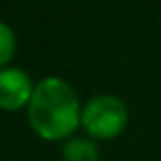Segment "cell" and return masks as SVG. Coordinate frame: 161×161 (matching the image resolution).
Listing matches in <instances>:
<instances>
[{"instance_id":"cell-5","label":"cell","mask_w":161,"mask_h":161,"mask_svg":"<svg viewBox=\"0 0 161 161\" xmlns=\"http://www.w3.org/2000/svg\"><path fill=\"white\" fill-rule=\"evenodd\" d=\"M16 53V35L6 23L0 20V69L8 67Z\"/></svg>"},{"instance_id":"cell-2","label":"cell","mask_w":161,"mask_h":161,"mask_svg":"<svg viewBox=\"0 0 161 161\" xmlns=\"http://www.w3.org/2000/svg\"><path fill=\"white\" fill-rule=\"evenodd\" d=\"M129 125V106L114 94L92 96L82 106V129L94 141L116 139Z\"/></svg>"},{"instance_id":"cell-4","label":"cell","mask_w":161,"mask_h":161,"mask_svg":"<svg viewBox=\"0 0 161 161\" xmlns=\"http://www.w3.org/2000/svg\"><path fill=\"white\" fill-rule=\"evenodd\" d=\"M63 161H100V149L90 137H69L61 145Z\"/></svg>"},{"instance_id":"cell-3","label":"cell","mask_w":161,"mask_h":161,"mask_svg":"<svg viewBox=\"0 0 161 161\" xmlns=\"http://www.w3.org/2000/svg\"><path fill=\"white\" fill-rule=\"evenodd\" d=\"M33 84L31 75L20 67H2L0 69V108L14 112V110L27 108L31 102Z\"/></svg>"},{"instance_id":"cell-1","label":"cell","mask_w":161,"mask_h":161,"mask_svg":"<svg viewBox=\"0 0 161 161\" xmlns=\"http://www.w3.org/2000/svg\"><path fill=\"white\" fill-rule=\"evenodd\" d=\"M27 120L43 141H67L82 126V104L69 82L49 75L35 84Z\"/></svg>"}]
</instances>
